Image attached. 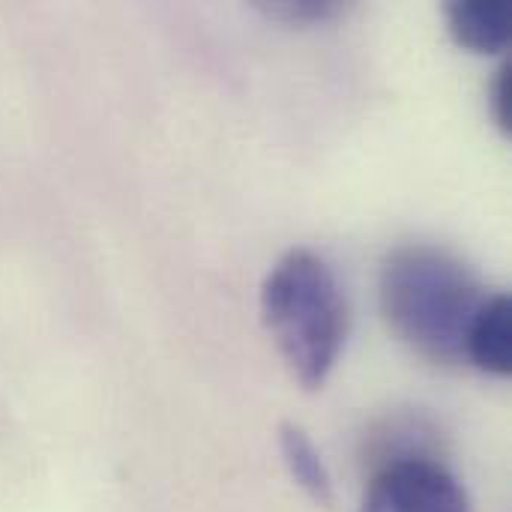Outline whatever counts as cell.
I'll return each instance as SVG.
<instances>
[{"label":"cell","mask_w":512,"mask_h":512,"mask_svg":"<svg viewBox=\"0 0 512 512\" xmlns=\"http://www.w3.org/2000/svg\"><path fill=\"white\" fill-rule=\"evenodd\" d=\"M360 512H471V498L441 462L411 453L372 477Z\"/></svg>","instance_id":"cell-3"},{"label":"cell","mask_w":512,"mask_h":512,"mask_svg":"<svg viewBox=\"0 0 512 512\" xmlns=\"http://www.w3.org/2000/svg\"><path fill=\"white\" fill-rule=\"evenodd\" d=\"M258 9H264L267 15L279 18V21H297V24H312V21H324L333 18L342 3L336 0H270V3H255Z\"/></svg>","instance_id":"cell-7"},{"label":"cell","mask_w":512,"mask_h":512,"mask_svg":"<svg viewBox=\"0 0 512 512\" xmlns=\"http://www.w3.org/2000/svg\"><path fill=\"white\" fill-rule=\"evenodd\" d=\"M486 297L480 276L441 246L408 243L381 264L378 300L384 321L435 366L465 363L468 330Z\"/></svg>","instance_id":"cell-1"},{"label":"cell","mask_w":512,"mask_h":512,"mask_svg":"<svg viewBox=\"0 0 512 512\" xmlns=\"http://www.w3.org/2000/svg\"><path fill=\"white\" fill-rule=\"evenodd\" d=\"M450 36L474 54L510 48V6L504 0H453L444 9Z\"/></svg>","instance_id":"cell-5"},{"label":"cell","mask_w":512,"mask_h":512,"mask_svg":"<svg viewBox=\"0 0 512 512\" xmlns=\"http://www.w3.org/2000/svg\"><path fill=\"white\" fill-rule=\"evenodd\" d=\"M261 318L303 390L324 387L348 333V306L327 261L309 249L285 252L261 285Z\"/></svg>","instance_id":"cell-2"},{"label":"cell","mask_w":512,"mask_h":512,"mask_svg":"<svg viewBox=\"0 0 512 512\" xmlns=\"http://www.w3.org/2000/svg\"><path fill=\"white\" fill-rule=\"evenodd\" d=\"M489 108L504 135L512 132V60H504L501 69L495 72L492 93H489Z\"/></svg>","instance_id":"cell-8"},{"label":"cell","mask_w":512,"mask_h":512,"mask_svg":"<svg viewBox=\"0 0 512 512\" xmlns=\"http://www.w3.org/2000/svg\"><path fill=\"white\" fill-rule=\"evenodd\" d=\"M279 450L282 459L291 471V477L297 480V486L321 507L333 504V480L330 471L321 459V453L315 450V444L309 441V435L297 426V423H282L279 426Z\"/></svg>","instance_id":"cell-6"},{"label":"cell","mask_w":512,"mask_h":512,"mask_svg":"<svg viewBox=\"0 0 512 512\" xmlns=\"http://www.w3.org/2000/svg\"><path fill=\"white\" fill-rule=\"evenodd\" d=\"M465 363H474L477 369L489 375H510L512 369V300L510 294L498 291L489 294L480 306L468 342H465Z\"/></svg>","instance_id":"cell-4"}]
</instances>
